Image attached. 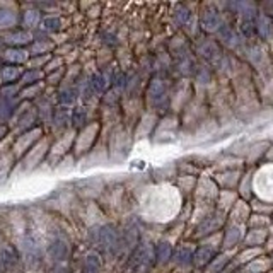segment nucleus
<instances>
[{"instance_id":"obj_18","label":"nucleus","mask_w":273,"mask_h":273,"mask_svg":"<svg viewBox=\"0 0 273 273\" xmlns=\"http://www.w3.org/2000/svg\"><path fill=\"white\" fill-rule=\"evenodd\" d=\"M200 22H202V26H204V30H205V31H215V32L220 30L222 24H224V22H222L220 14H218V12L215 10V9L205 10L204 14H202Z\"/></svg>"},{"instance_id":"obj_22","label":"nucleus","mask_w":273,"mask_h":273,"mask_svg":"<svg viewBox=\"0 0 273 273\" xmlns=\"http://www.w3.org/2000/svg\"><path fill=\"white\" fill-rule=\"evenodd\" d=\"M41 12L38 9H34V7H31V10H24L22 14H20V28L22 30H28V31H31L32 28H36V26H40V22H41Z\"/></svg>"},{"instance_id":"obj_27","label":"nucleus","mask_w":273,"mask_h":273,"mask_svg":"<svg viewBox=\"0 0 273 273\" xmlns=\"http://www.w3.org/2000/svg\"><path fill=\"white\" fill-rule=\"evenodd\" d=\"M101 272V256L96 251L89 253L84 258V266H82V273H99Z\"/></svg>"},{"instance_id":"obj_13","label":"nucleus","mask_w":273,"mask_h":273,"mask_svg":"<svg viewBox=\"0 0 273 273\" xmlns=\"http://www.w3.org/2000/svg\"><path fill=\"white\" fill-rule=\"evenodd\" d=\"M0 58H2V62H7V65H18V67H20L22 64H28L31 55L24 48H6L0 53Z\"/></svg>"},{"instance_id":"obj_3","label":"nucleus","mask_w":273,"mask_h":273,"mask_svg":"<svg viewBox=\"0 0 273 273\" xmlns=\"http://www.w3.org/2000/svg\"><path fill=\"white\" fill-rule=\"evenodd\" d=\"M99 130H101L99 122H90L89 125L80 128L76 135V142H74V148H72L74 156L82 157L84 154H89V152L92 150L94 144H96Z\"/></svg>"},{"instance_id":"obj_5","label":"nucleus","mask_w":273,"mask_h":273,"mask_svg":"<svg viewBox=\"0 0 273 273\" xmlns=\"http://www.w3.org/2000/svg\"><path fill=\"white\" fill-rule=\"evenodd\" d=\"M50 147H52V142H50L48 138H41L38 144H36L34 147L31 148L30 152H28L26 156L20 159V166H22L24 172H30L32 169H36L40 166L41 162H43L44 159L48 157V152H50Z\"/></svg>"},{"instance_id":"obj_32","label":"nucleus","mask_w":273,"mask_h":273,"mask_svg":"<svg viewBox=\"0 0 273 273\" xmlns=\"http://www.w3.org/2000/svg\"><path fill=\"white\" fill-rule=\"evenodd\" d=\"M50 273H68V270H67V266H65L64 263H58V264H55L52 270H50Z\"/></svg>"},{"instance_id":"obj_2","label":"nucleus","mask_w":273,"mask_h":273,"mask_svg":"<svg viewBox=\"0 0 273 273\" xmlns=\"http://www.w3.org/2000/svg\"><path fill=\"white\" fill-rule=\"evenodd\" d=\"M43 136H44L43 128L40 125L31 128V130H28V132H22V134L16 136V140L12 142V146L9 148L10 154L14 156V159H22V157L26 156L28 152L43 138Z\"/></svg>"},{"instance_id":"obj_37","label":"nucleus","mask_w":273,"mask_h":273,"mask_svg":"<svg viewBox=\"0 0 273 273\" xmlns=\"http://www.w3.org/2000/svg\"><path fill=\"white\" fill-rule=\"evenodd\" d=\"M272 273H273V272H272Z\"/></svg>"},{"instance_id":"obj_26","label":"nucleus","mask_w":273,"mask_h":273,"mask_svg":"<svg viewBox=\"0 0 273 273\" xmlns=\"http://www.w3.org/2000/svg\"><path fill=\"white\" fill-rule=\"evenodd\" d=\"M172 258V246L168 241H160L154 250V260L157 263H168Z\"/></svg>"},{"instance_id":"obj_7","label":"nucleus","mask_w":273,"mask_h":273,"mask_svg":"<svg viewBox=\"0 0 273 273\" xmlns=\"http://www.w3.org/2000/svg\"><path fill=\"white\" fill-rule=\"evenodd\" d=\"M34 36L31 31L22 30L20 26L14 28V30L4 31L0 34V43L7 44V48H24L26 44H31Z\"/></svg>"},{"instance_id":"obj_35","label":"nucleus","mask_w":273,"mask_h":273,"mask_svg":"<svg viewBox=\"0 0 273 273\" xmlns=\"http://www.w3.org/2000/svg\"><path fill=\"white\" fill-rule=\"evenodd\" d=\"M2 65H4V62H2V58H0V67H2Z\"/></svg>"},{"instance_id":"obj_10","label":"nucleus","mask_w":273,"mask_h":273,"mask_svg":"<svg viewBox=\"0 0 273 273\" xmlns=\"http://www.w3.org/2000/svg\"><path fill=\"white\" fill-rule=\"evenodd\" d=\"M20 20L19 10L12 9L10 4H2L0 6V30L9 31L18 28V22Z\"/></svg>"},{"instance_id":"obj_36","label":"nucleus","mask_w":273,"mask_h":273,"mask_svg":"<svg viewBox=\"0 0 273 273\" xmlns=\"http://www.w3.org/2000/svg\"><path fill=\"white\" fill-rule=\"evenodd\" d=\"M272 264H273V256H272Z\"/></svg>"},{"instance_id":"obj_17","label":"nucleus","mask_w":273,"mask_h":273,"mask_svg":"<svg viewBox=\"0 0 273 273\" xmlns=\"http://www.w3.org/2000/svg\"><path fill=\"white\" fill-rule=\"evenodd\" d=\"M217 34H218V40H220L224 44H227V46H230V48H238L239 43H242V41H241L242 36L239 34L234 28L227 26V24H222V28L217 31Z\"/></svg>"},{"instance_id":"obj_16","label":"nucleus","mask_w":273,"mask_h":273,"mask_svg":"<svg viewBox=\"0 0 273 273\" xmlns=\"http://www.w3.org/2000/svg\"><path fill=\"white\" fill-rule=\"evenodd\" d=\"M16 168V159L14 156L10 154V150L7 152H0V188L4 186L9 176L12 174Z\"/></svg>"},{"instance_id":"obj_31","label":"nucleus","mask_w":273,"mask_h":273,"mask_svg":"<svg viewBox=\"0 0 273 273\" xmlns=\"http://www.w3.org/2000/svg\"><path fill=\"white\" fill-rule=\"evenodd\" d=\"M193 254H195V251L190 250L188 246H186V248H180V250H176V253H174V262L178 264L193 263Z\"/></svg>"},{"instance_id":"obj_20","label":"nucleus","mask_w":273,"mask_h":273,"mask_svg":"<svg viewBox=\"0 0 273 273\" xmlns=\"http://www.w3.org/2000/svg\"><path fill=\"white\" fill-rule=\"evenodd\" d=\"M89 123L90 122H88V106H74L70 110V126L74 130L78 132Z\"/></svg>"},{"instance_id":"obj_6","label":"nucleus","mask_w":273,"mask_h":273,"mask_svg":"<svg viewBox=\"0 0 273 273\" xmlns=\"http://www.w3.org/2000/svg\"><path fill=\"white\" fill-rule=\"evenodd\" d=\"M44 253H46V256L55 264L67 262V258H68V254H70V246H68L67 239H65L64 236H60V234H55L48 241Z\"/></svg>"},{"instance_id":"obj_1","label":"nucleus","mask_w":273,"mask_h":273,"mask_svg":"<svg viewBox=\"0 0 273 273\" xmlns=\"http://www.w3.org/2000/svg\"><path fill=\"white\" fill-rule=\"evenodd\" d=\"M92 241L101 251L110 254H114L120 251V248L123 246L122 242V234L118 232V229L113 224H102L98 226L92 230Z\"/></svg>"},{"instance_id":"obj_28","label":"nucleus","mask_w":273,"mask_h":273,"mask_svg":"<svg viewBox=\"0 0 273 273\" xmlns=\"http://www.w3.org/2000/svg\"><path fill=\"white\" fill-rule=\"evenodd\" d=\"M241 230V226L238 224H230L229 229L226 230V239H224V248H232L236 244L241 242L242 239V232H239Z\"/></svg>"},{"instance_id":"obj_4","label":"nucleus","mask_w":273,"mask_h":273,"mask_svg":"<svg viewBox=\"0 0 273 273\" xmlns=\"http://www.w3.org/2000/svg\"><path fill=\"white\" fill-rule=\"evenodd\" d=\"M38 122H40L38 111H36L34 104H31V102H28V101L19 102L18 108H16L14 116H12V120H10V123L16 128H19L20 134L31 130V128H34V126H38Z\"/></svg>"},{"instance_id":"obj_21","label":"nucleus","mask_w":273,"mask_h":273,"mask_svg":"<svg viewBox=\"0 0 273 273\" xmlns=\"http://www.w3.org/2000/svg\"><path fill=\"white\" fill-rule=\"evenodd\" d=\"M44 89H46V84L43 82H38V84H32V86H28V88H22L19 92V99L20 101H28L31 102L32 99H40L41 96L44 94Z\"/></svg>"},{"instance_id":"obj_23","label":"nucleus","mask_w":273,"mask_h":273,"mask_svg":"<svg viewBox=\"0 0 273 273\" xmlns=\"http://www.w3.org/2000/svg\"><path fill=\"white\" fill-rule=\"evenodd\" d=\"M268 234L266 229H251L250 232L246 234V239H244V244L246 248H256L260 244H264L268 239Z\"/></svg>"},{"instance_id":"obj_33","label":"nucleus","mask_w":273,"mask_h":273,"mask_svg":"<svg viewBox=\"0 0 273 273\" xmlns=\"http://www.w3.org/2000/svg\"><path fill=\"white\" fill-rule=\"evenodd\" d=\"M7 135H9V126H7L6 123H0V144H2V140L6 138Z\"/></svg>"},{"instance_id":"obj_24","label":"nucleus","mask_w":273,"mask_h":273,"mask_svg":"<svg viewBox=\"0 0 273 273\" xmlns=\"http://www.w3.org/2000/svg\"><path fill=\"white\" fill-rule=\"evenodd\" d=\"M40 28L43 32H48V34H53V32H58L62 30V18L58 16H53V14H48L41 19L40 22Z\"/></svg>"},{"instance_id":"obj_30","label":"nucleus","mask_w":273,"mask_h":273,"mask_svg":"<svg viewBox=\"0 0 273 273\" xmlns=\"http://www.w3.org/2000/svg\"><path fill=\"white\" fill-rule=\"evenodd\" d=\"M227 263H229V258L227 254H217L212 260V263L206 266V273H222L226 270Z\"/></svg>"},{"instance_id":"obj_12","label":"nucleus","mask_w":273,"mask_h":273,"mask_svg":"<svg viewBox=\"0 0 273 273\" xmlns=\"http://www.w3.org/2000/svg\"><path fill=\"white\" fill-rule=\"evenodd\" d=\"M52 126L55 128V132H58V136L72 128L70 126V108L56 104L55 113H53V120H52Z\"/></svg>"},{"instance_id":"obj_25","label":"nucleus","mask_w":273,"mask_h":273,"mask_svg":"<svg viewBox=\"0 0 273 273\" xmlns=\"http://www.w3.org/2000/svg\"><path fill=\"white\" fill-rule=\"evenodd\" d=\"M44 80V72L43 70H32V68H26L20 77V80L18 82L19 86L22 88H28V86H32V84H38V82H43Z\"/></svg>"},{"instance_id":"obj_29","label":"nucleus","mask_w":273,"mask_h":273,"mask_svg":"<svg viewBox=\"0 0 273 273\" xmlns=\"http://www.w3.org/2000/svg\"><path fill=\"white\" fill-rule=\"evenodd\" d=\"M270 264H272L270 260L258 256L256 260H253V262L248 263L246 266H244V272H248V273H266L268 268H270Z\"/></svg>"},{"instance_id":"obj_34","label":"nucleus","mask_w":273,"mask_h":273,"mask_svg":"<svg viewBox=\"0 0 273 273\" xmlns=\"http://www.w3.org/2000/svg\"><path fill=\"white\" fill-rule=\"evenodd\" d=\"M266 159L270 160V162L273 164V144H272V146H270V150L266 152Z\"/></svg>"},{"instance_id":"obj_8","label":"nucleus","mask_w":273,"mask_h":273,"mask_svg":"<svg viewBox=\"0 0 273 273\" xmlns=\"http://www.w3.org/2000/svg\"><path fill=\"white\" fill-rule=\"evenodd\" d=\"M147 98L150 101V104L156 108V110H164L169 102V96H168V86L162 78H154L148 86L147 90Z\"/></svg>"},{"instance_id":"obj_14","label":"nucleus","mask_w":273,"mask_h":273,"mask_svg":"<svg viewBox=\"0 0 273 273\" xmlns=\"http://www.w3.org/2000/svg\"><path fill=\"white\" fill-rule=\"evenodd\" d=\"M224 215V214H222ZM222 215L218 214H210L208 217H205L204 220L200 222V226L196 227V238H202V236H210L214 234L218 227L222 226Z\"/></svg>"},{"instance_id":"obj_11","label":"nucleus","mask_w":273,"mask_h":273,"mask_svg":"<svg viewBox=\"0 0 273 273\" xmlns=\"http://www.w3.org/2000/svg\"><path fill=\"white\" fill-rule=\"evenodd\" d=\"M78 96L80 94H78L77 84H62V88L56 92V102H58V106L70 108L77 102Z\"/></svg>"},{"instance_id":"obj_15","label":"nucleus","mask_w":273,"mask_h":273,"mask_svg":"<svg viewBox=\"0 0 273 273\" xmlns=\"http://www.w3.org/2000/svg\"><path fill=\"white\" fill-rule=\"evenodd\" d=\"M22 74H24L22 67H18V65H2L0 67V84L2 86L18 84V80H20Z\"/></svg>"},{"instance_id":"obj_19","label":"nucleus","mask_w":273,"mask_h":273,"mask_svg":"<svg viewBox=\"0 0 273 273\" xmlns=\"http://www.w3.org/2000/svg\"><path fill=\"white\" fill-rule=\"evenodd\" d=\"M215 250L210 246H200L198 250L195 251V254H193V264H195L196 268H206L210 263H212V260L215 258Z\"/></svg>"},{"instance_id":"obj_9","label":"nucleus","mask_w":273,"mask_h":273,"mask_svg":"<svg viewBox=\"0 0 273 273\" xmlns=\"http://www.w3.org/2000/svg\"><path fill=\"white\" fill-rule=\"evenodd\" d=\"M254 31L256 36L263 41H270L273 38V19L264 12L254 14Z\"/></svg>"}]
</instances>
